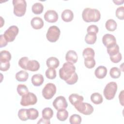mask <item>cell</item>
<instances>
[{
    "label": "cell",
    "mask_w": 124,
    "mask_h": 124,
    "mask_svg": "<svg viewBox=\"0 0 124 124\" xmlns=\"http://www.w3.org/2000/svg\"><path fill=\"white\" fill-rule=\"evenodd\" d=\"M68 117V112L65 109L58 110L57 113V118L60 121H65Z\"/></svg>",
    "instance_id": "29"
},
{
    "label": "cell",
    "mask_w": 124,
    "mask_h": 124,
    "mask_svg": "<svg viewBox=\"0 0 124 124\" xmlns=\"http://www.w3.org/2000/svg\"><path fill=\"white\" fill-rule=\"evenodd\" d=\"M85 66L89 69L93 68L95 65V61L93 57L84 58Z\"/></svg>",
    "instance_id": "30"
},
{
    "label": "cell",
    "mask_w": 124,
    "mask_h": 124,
    "mask_svg": "<svg viewBox=\"0 0 124 124\" xmlns=\"http://www.w3.org/2000/svg\"><path fill=\"white\" fill-rule=\"evenodd\" d=\"M117 90V84L115 82H110L105 86L103 94L106 99L111 100L113 99Z\"/></svg>",
    "instance_id": "4"
},
{
    "label": "cell",
    "mask_w": 124,
    "mask_h": 124,
    "mask_svg": "<svg viewBox=\"0 0 124 124\" xmlns=\"http://www.w3.org/2000/svg\"><path fill=\"white\" fill-rule=\"evenodd\" d=\"M46 66L48 68H57L60 64V62L59 60L54 57H51L48 58L46 61Z\"/></svg>",
    "instance_id": "20"
},
{
    "label": "cell",
    "mask_w": 124,
    "mask_h": 124,
    "mask_svg": "<svg viewBox=\"0 0 124 124\" xmlns=\"http://www.w3.org/2000/svg\"><path fill=\"white\" fill-rule=\"evenodd\" d=\"M74 107L79 112L82 113L84 115H90L93 111V107L88 103H84L81 102L74 106Z\"/></svg>",
    "instance_id": "8"
},
{
    "label": "cell",
    "mask_w": 124,
    "mask_h": 124,
    "mask_svg": "<svg viewBox=\"0 0 124 124\" xmlns=\"http://www.w3.org/2000/svg\"><path fill=\"white\" fill-rule=\"evenodd\" d=\"M17 92L20 96H23L29 92L27 87L24 84H19L17 86Z\"/></svg>",
    "instance_id": "35"
},
{
    "label": "cell",
    "mask_w": 124,
    "mask_h": 124,
    "mask_svg": "<svg viewBox=\"0 0 124 124\" xmlns=\"http://www.w3.org/2000/svg\"><path fill=\"white\" fill-rule=\"evenodd\" d=\"M44 19L46 21L49 23H54L58 19V15L55 11L49 10L45 13Z\"/></svg>",
    "instance_id": "12"
},
{
    "label": "cell",
    "mask_w": 124,
    "mask_h": 124,
    "mask_svg": "<svg viewBox=\"0 0 124 124\" xmlns=\"http://www.w3.org/2000/svg\"><path fill=\"white\" fill-rule=\"evenodd\" d=\"M53 106L57 110H60L66 108L68 106L67 102L65 97L63 96L57 97L53 102Z\"/></svg>",
    "instance_id": "10"
},
{
    "label": "cell",
    "mask_w": 124,
    "mask_h": 124,
    "mask_svg": "<svg viewBox=\"0 0 124 124\" xmlns=\"http://www.w3.org/2000/svg\"><path fill=\"white\" fill-rule=\"evenodd\" d=\"M107 52L109 56H114L119 52V46L116 44L115 45L107 48Z\"/></svg>",
    "instance_id": "32"
},
{
    "label": "cell",
    "mask_w": 124,
    "mask_h": 124,
    "mask_svg": "<svg viewBox=\"0 0 124 124\" xmlns=\"http://www.w3.org/2000/svg\"><path fill=\"white\" fill-rule=\"evenodd\" d=\"M78 80V76L77 74L75 72L74 74L73 75V76L67 80L65 81L66 83H67L69 85H73L75 84Z\"/></svg>",
    "instance_id": "40"
},
{
    "label": "cell",
    "mask_w": 124,
    "mask_h": 124,
    "mask_svg": "<svg viewBox=\"0 0 124 124\" xmlns=\"http://www.w3.org/2000/svg\"><path fill=\"white\" fill-rule=\"evenodd\" d=\"M107 74V69L104 66H99L97 67L94 71L95 77L99 79L104 78Z\"/></svg>",
    "instance_id": "16"
},
{
    "label": "cell",
    "mask_w": 124,
    "mask_h": 124,
    "mask_svg": "<svg viewBox=\"0 0 124 124\" xmlns=\"http://www.w3.org/2000/svg\"><path fill=\"white\" fill-rule=\"evenodd\" d=\"M44 77L42 75L37 74L33 75L31 81L32 84L35 86H41L44 82Z\"/></svg>",
    "instance_id": "19"
},
{
    "label": "cell",
    "mask_w": 124,
    "mask_h": 124,
    "mask_svg": "<svg viewBox=\"0 0 124 124\" xmlns=\"http://www.w3.org/2000/svg\"><path fill=\"white\" fill-rule=\"evenodd\" d=\"M37 101V98L35 94L28 92L26 94L22 96L20 105L23 106H28L35 105Z\"/></svg>",
    "instance_id": "6"
},
{
    "label": "cell",
    "mask_w": 124,
    "mask_h": 124,
    "mask_svg": "<svg viewBox=\"0 0 124 124\" xmlns=\"http://www.w3.org/2000/svg\"><path fill=\"white\" fill-rule=\"evenodd\" d=\"M119 98L120 100V103L122 105V106H124V91H122L120 93L119 95Z\"/></svg>",
    "instance_id": "46"
},
{
    "label": "cell",
    "mask_w": 124,
    "mask_h": 124,
    "mask_svg": "<svg viewBox=\"0 0 124 124\" xmlns=\"http://www.w3.org/2000/svg\"><path fill=\"white\" fill-rule=\"evenodd\" d=\"M11 59V53L7 50H2L0 52V62H8Z\"/></svg>",
    "instance_id": "27"
},
{
    "label": "cell",
    "mask_w": 124,
    "mask_h": 124,
    "mask_svg": "<svg viewBox=\"0 0 124 124\" xmlns=\"http://www.w3.org/2000/svg\"><path fill=\"white\" fill-rule=\"evenodd\" d=\"M61 33L60 29L56 26H50L47 31L46 37L50 42H55L59 38Z\"/></svg>",
    "instance_id": "5"
},
{
    "label": "cell",
    "mask_w": 124,
    "mask_h": 124,
    "mask_svg": "<svg viewBox=\"0 0 124 124\" xmlns=\"http://www.w3.org/2000/svg\"><path fill=\"white\" fill-rule=\"evenodd\" d=\"M10 66L9 62H0V70L2 71H7Z\"/></svg>",
    "instance_id": "42"
},
{
    "label": "cell",
    "mask_w": 124,
    "mask_h": 124,
    "mask_svg": "<svg viewBox=\"0 0 124 124\" xmlns=\"http://www.w3.org/2000/svg\"><path fill=\"white\" fill-rule=\"evenodd\" d=\"M14 14L17 16H23L26 11L27 3L25 0H13Z\"/></svg>",
    "instance_id": "3"
},
{
    "label": "cell",
    "mask_w": 124,
    "mask_h": 124,
    "mask_svg": "<svg viewBox=\"0 0 124 124\" xmlns=\"http://www.w3.org/2000/svg\"><path fill=\"white\" fill-rule=\"evenodd\" d=\"M82 55L84 58L93 57L94 58L95 53L94 50L91 47H87L85 48L82 52Z\"/></svg>",
    "instance_id": "36"
},
{
    "label": "cell",
    "mask_w": 124,
    "mask_h": 124,
    "mask_svg": "<svg viewBox=\"0 0 124 124\" xmlns=\"http://www.w3.org/2000/svg\"><path fill=\"white\" fill-rule=\"evenodd\" d=\"M102 42L107 47H109L116 44V40L114 35L111 34L107 33L102 37Z\"/></svg>",
    "instance_id": "11"
},
{
    "label": "cell",
    "mask_w": 124,
    "mask_h": 124,
    "mask_svg": "<svg viewBox=\"0 0 124 124\" xmlns=\"http://www.w3.org/2000/svg\"><path fill=\"white\" fill-rule=\"evenodd\" d=\"M117 24L116 21L112 19L108 20L105 24V27L106 29L110 31H114L117 28Z\"/></svg>",
    "instance_id": "24"
},
{
    "label": "cell",
    "mask_w": 124,
    "mask_h": 124,
    "mask_svg": "<svg viewBox=\"0 0 124 124\" xmlns=\"http://www.w3.org/2000/svg\"><path fill=\"white\" fill-rule=\"evenodd\" d=\"M115 15L118 19L123 20L124 18V7L121 6L117 8L116 10Z\"/></svg>",
    "instance_id": "38"
},
{
    "label": "cell",
    "mask_w": 124,
    "mask_h": 124,
    "mask_svg": "<svg viewBox=\"0 0 124 124\" xmlns=\"http://www.w3.org/2000/svg\"><path fill=\"white\" fill-rule=\"evenodd\" d=\"M113 2L115 3V4L116 5H120V4H122L124 2V0H117L116 1H113Z\"/></svg>",
    "instance_id": "47"
},
{
    "label": "cell",
    "mask_w": 124,
    "mask_h": 124,
    "mask_svg": "<svg viewBox=\"0 0 124 124\" xmlns=\"http://www.w3.org/2000/svg\"><path fill=\"white\" fill-rule=\"evenodd\" d=\"M39 68L40 64L36 60H29L26 66V70L33 72L38 71Z\"/></svg>",
    "instance_id": "15"
},
{
    "label": "cell",
    "mask_w": 124,
    "mask_h": 124,
    "mask_svg": "<svg viewBox=\"0 0 124 124\" xmlns=\"http://www.w3.org/2000/svg\"><path fill=\"white\" fill-rule=\"evenodd\" d=\"M0 47L1 48L2 47L5 46L7 44L8 42L7 40L5 39V37L3 36V34H1L0 35Z\"/></svg>",
    "instance_id": "44"
},
{
    "label": "cell",
    "mask_w": 124,
    "mask_h": 124,
    "mask_svg": "<svg viewBox=\"0 0 124 124\" xmlns=\"http://www.w3.org/2000/svg\"><path fill=\"white\" fill-rule=\"evenodd\" d=\"M97 39L96 34L93 32L87 33L85 37V42L90 45L94 44Z\"/></svg>",
    "instance_id": "22"
},
{
    "label": "cell",
    "mask_w": 124,
    "mask_h": 124,
    "mask_svg": "<svg viewBox=\"0 0 124 124\" xmlns=\"http://www.w3.org/2000/svg\"><path fill=\"white\" fill-rule=\"evenodd\" d=\"M31 10L32 12L35 14H41L44 10V6L40 2H36L32 5Z\"/></svg>",
    "instance_id": "26"
},
{
    "label": "cell",
    "mask_w": 124,
    "mask_h": 124,
    "mask_svg": "<svg viewBox=\"0 0 124 124\" xmlns=\"http://www.w3.org/2000/svg\"><path fill=\"white\" fill-rule=\"evenodd\" d=\"M46 77L50 79H54L56 77V71L54 68H48L45 72Z\"/></svg>",
    "instance_id": "34"
},
{
    "label": "cell",
    "mask_w": 124,
    "mask_h": 124,
    "mask_svg": "<svg viewBox=\"0 0 124 124\" xmlns=\"http://www.w3.org/2000/svg\"><path fill=\"white\" fill-rule=\"evenodd\" d=\"M19 31L18 27L16 26L13 25L7 29L3 34L4 37L8 42H11L14 41Z\"/></svg>",
    "instance_id": "9"
},
{
    "label": "cell",
    "mask_w": 124,
    "mask_h": 124,
    "mask_svg": "<svg viewBox=\"0 0 124 124\" xmlns=\"http://www.w3.org/2000/svg\"><path fill=\"white\" fill-rule=\"evenodd\" d=\"M0 19H1V20H1V26H0V27H2L3 25L4 24V21L2 22V21H3V18H2V17L1 16L0 17Z\"/></svg>",
    "instance_id": "48"
},
{
    "label": "cell",
    "mask_w": 124,
    "mask_h": 124,
    "mask_svg": "<svg viewBox=\"0 0 124 124\" xmlns=\"http://www.w3.org/2000/svg\"><path fill=\"white\" fill-rule=\"evenodd\" d=\"M42 115L44 118L49 120L53 115V111L50 108H45L42 111Z\"/></svg>",
    "instance_id": "28"
},
{
    "label": "cell",
    "mask_w": 124,
    "mask_h": 124,
    "mask_svg": "<svg viewBox=\"0 0 124 124\" xmlns=\"http://www.w3.org/2000/svg\"><path fill=\"white\" fill-rule=\"evenodd\" d=\"M82 17L86 22H96L100 20L101 14L97 9L86 8L82 12Z\"/></svg>",
    "instance_id": "1"
},
{
    "label": "cell",
    "mask_w": 124,
    "mask_h": 124,
    "mask_svg": "<svg viewBox=\"0 0 124 124\" xmlns=\"http://www.w3.org/2000/svg\"><path fill=\"white\" fill-rule=\"evenodd\" d=\"M81 116L77 114L72 115L69 118V122L71 124H79L81 123Z\"/></svg>",
    "instance_id": "33"
},
{
    "label": "cell",
    "mask_w": 124,
    "mask_h": 124,
    "mask_svg": "<svg viewBox=\"0 0 124 124\" xmlns=\"http://www.w3.org/2000/svg\"><path fill=\"white\" fill-rule=\"evenodd\" d=\"M43 96L46 99H50L53 97L56 93V87L52 83H48L42 90Z\"/></svg>",
    "instance_id": "7"
},
{
    "label": "cell",
    "mask_w": 124,
    "mask_h": 124,
    "mask_svg": "<svg viewBox=\"0 0 124 124\" xmlns=\"http://www.w3.org/2000/svg\"><path fill=\"white\" fill-rule=\"evenodd\" d=\"M61 17L62 20L68 22L71 21L74 17L73 12L70 9L64 10L61 14Z\"/></svg>",
    "instance_id": "18"
},
{
    "label": "cell",
    "mask_w": 124,
    "mask_h": 124,
    "mask_svg": "<svg viewBox=\"0 0 124 124\" xmlns=\"http://www.w3.org/2000/svg\"><path fill=\"white\" fill-rule=\"evenodd\" d=\"M29 78V74L25 71L21 70L16 74V79L20 82L26 81Z\"/></svg>",
    "instance_id": "21"
},
{
    "label": "cell",
    "mask_w": 124,
    "mask_h": 124,
    "mask_svg": "<svg viewBox=\"0 0 124 124\" xmlns=\"http://www.w3.org/2000/svg\"><path fill=\"white\" fill-rule=\"evenodd\" d=\"M27 115L29 119L33 120L36 119L39 116L38 111L34 108H30L27 109Z\"/></svg>",
    "instance_id": "25"
},
{
    "label": "cell",
    "mask_w": 124,
    "mask_h": 124,
    "mask_svg": "<svg viewBox=\"0 0 124 124\" xmlns=\"http://www.w3.org/2000/svg\"><path fill=\"white\" fill-rule=\"evenodd\" d=\"M18 116L22 121H26L29 119L27 115V109H20L18 112Z\"/></svg>",
    "instance_id": "37"
},
{
    "label": "cell",
    "mask_w": 124,
    "mask_h": 124,
    "mask_svg": "<svg viewBox=\"0 0 124 124\" xmlns=\"http://www.w3.org/2000/svg\"><path fill=\"white\" fill-rule=\"evenodd\" d=\"M78 59V54L76 52L73 50H70L66 54L65 60L72 63H75L77 62Z\"/></svg>",
    "instance_id": "14"
},
{
    "label": "cell",
    "mask_w": 124,
    "mask_h": 124,
    "mask_svg": "<svg viewBox=\"0 0 124 124\" xmlns=\"http://www.w3.org/2000/svg\"><path fill=\"white\" fill-rule=\"evenodd\" d=\"M31 24V27L35 30H39L42 29L44 25L43 19L40 17H34L32 18Z\"/></svg>",
    "instance_id": "13"
},
{
    "label": "cell",
    "mask_w": 124,
    "mask_h": 124,
    "mask_svg": "<svg viewBox=\"0 0 124 124\" xmlns=\"http://www.w3.org/2000/svg\"><path fill=\"white\" fill-rule=\"evenodd\" d=\"M29 58L27 57H23L20 59L18 61L19 66L22 69L26 70V66L27 62L29 61Z\"/></svg>",
    "instance_id": "39"
},
{
    "label": "cell",
    "mask_w": 124,
    "mask_h": 124,
    "mask_svg": "<svg viewBox=\"0 0 124 124\" xmlns=\"http://www.w3.org/2000/svg\"><path fill=\"white\" fill-rule=\"evenodd\" d=\"M50 123V122L49 120L46 119L44 118L43 117L40 119L39 121L37 122V124H49Z\"/></svg>",
    "instance_id": "45"
},
{
    "label": "cell",
    "mask_w": 124,
    "mask_h": 124,
    "mask_svg": "<svg viewBox=\"0 0 124 124\" xmlns=\"http://www.w3.org/2000/svg\"><path fill=\"white\" fill-rule=\"evenodd\" d=\"M87 33L93 32L96 34L98 32V28L95 25H91L87 28Z\"/></svg>",
    "instance_id": "43"
},
{
    "label": "cell",
    "mask_w": 124,
    "mask_h": 124,
    "mask_svg": "<svg viewBox=\"0 0 124 124\" xmlns=\"http://www.w3.org/2000/svg\"><path fill=\"white\" fill-rule=\"evenodd\" d=\"M84 98L82 96L76 93H72L69 96V101L74 106L78 104L83 102Z\"/></svg>",
    "instance_id": "17"
},
{
    "label": "cell",
    "mask_w": 124,
    "mask_h": 124,
    "mask_svg": "<svg viewBox=\"0 0 124 124\" xmlns=\"http://www.w3.org/2000/svg\"><path fill=\"white\" fill-rule=\"evenodd\" d=\"M75 71L76 67L73 63L69 62H65L59 70L60 78L66 81L73 76Z\"/></svg>",
    "instance_id": "2"
},
{
    "label": "cell",
    "mask_w": 124,
    "mask_h": 124,
    "mask_svg": "<svg viewBox=\"0 0 124 124\" xmlns=\"http://www.w3.org/2000/svg\"><path fill=\"white\" fill-rule=\"evenodd\" d=\"M110 57V59L111 61L113 62V63H118L120 62L122 58V54L121 53L119 52L117 54L112 56H109Z\"/></svg>",
    "instance_id": "41"
},
{
    "label": "cell",
    "mask_w": 124,
    "mask_h": 124,
    "mask_svg": "<svg viewBox=\"0 0 124 124\" xmlns=\"http://www.w3.org/2000/svg\"><path fill=\"white\" fill-rule=\"evenodd\" d=\"M109 75L113 78H118L121 75V70L117 67H112L110 70Z\"/></svg>",
    "instance_id": "31"
},
{
    "label": "cell",
    "mask_w": 124,
    "mask_h": 124,
    "mask_svg": "<svg viewBox=\"0 0 124 124\" xmlns=\"http://www.w3.org/2000/svg\"><path fill=\"white\" fill-rule=\"evenodd\" d=\"M91 101L96 105H98L103 102V98L101 94L98 93H94L91 95Z\"/></svg>",
    "instance_id": "23"
}]
</instances>
